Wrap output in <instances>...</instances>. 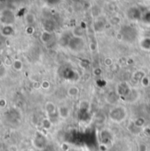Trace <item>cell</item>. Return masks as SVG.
Returning a JSON list of instances; mask_svg holds the SVG:
<instances>
[{"instance_id": "cell-3", "label": "cell", "mask_w": 150, "mask_h": 151, "mask_svg": "<svg viewBox=\"0 0 150 151\" xmlns=\"http://www.w3.org/2000/svg\"><path fill=\"white\" fill-rule=\"evenodd\" d=\"M1 22L3 26H12L15 22V16L13 12L9 9L3 11L1 13Z\"/></svg>"}, {"instance_id": "cell-20", "label": "cell", "mask_w": 150, "mask_h": 151, "mask_svg": "<svg viewBox=\"0 0 150 151\" xmlns=\"http://www.w3.org/2000/svg\"><path fill=\"white\" fill-rule=\"evenodd\" d=\"M104 64H105V66L111 68L112 66L114 65V63H113V60L111 57H106V58H105V60H104Z\"/></svg>"}, {"instance_id": "cell-19", "label": "cell", "mask_w": 150, "mask_h": 151, "mask_svg": "<svg viewBox=\"0 0 150 151\" xmlns=\"http://www.w3.org/2000/svg\"><path fill=\"white\" fill-rule=\"evenodd\" d=\"M51 86V83L49 81L47 80H43L41 83H40V87L42 90H48Z\"/></svg>"}, {"instance_id": "cell-9", "label": "cell", "mask_w": 150, "mask_h": 151, "mask_svg": "<svg viewBox=\"0 0 150 151\" xmlns=\"http://www.w3.org/2000/svg\"><path fill=\"white\" fill-rule=\"evenodd\" d=\"M14 33V29L12 26H3L1 29V34L4 36H11Z\"/></svg>"}, {"instance_id": "cell-4", "label": "cell", "mask_w": 150, "mask_h": 151, "mask_svg": "<svg viewBox=\"0 0 150 151\" xmlns=\"http://www.w3.org/2000/svg\"><path fill=\"white\" fill-rule=\"evenodd\" d=\"M33 144H34V147L35 149H37L39 150H44L47 147V138L42 134L37 133L35 134L34 138Z\"/></svg>"}, {"instance_id": "cell-24", "label": "cell", "mask_w": 150, "mask_h": 151, "mask_svg": "<svg viewBox=\"0 0 150 151\" xmlns=\"http://www.w3.org/2000/svg\"><path fill=\"white\" fill-rule=\"evenodd\" d=\"M93 74L95 76H100L102 74V70H101V69H99V68H96V69H94L93 70Z\"/></svg>"}, {"instance_id": "cell-27", "label": "cell", "mask_w": 150, "mask_h": 151, "mask_svg": "<svg viewBox=\"0 0 150 151\" xmlns=\"http://www.w3.org/2000/svg\"><path fill=\"white\" fill-rule=\"evenodd\" d=\"M90 51L91 52H94V51H96V49H97V45L95 44V43H90Z\"/></svg>"}, {"instance_id": "cell-5", "label": "cell", "mask_w": 150, "mask_h": 151, "mask_svg": "<svg viewBox=\"0 0 150 151\" xmlns=\"http://www.w3.org/2000/svg\"><path fill=\"white\" fill-rule=\"evenodd\" d=\"M58 113H59V116L61 119H67L68 118H70L71 112H70V107L67 105L62 104V105L58 106Z\"/></svg>"}, {"instance_id": "cell-6", "label": "cell", "mask_w": 150, "mask_h": 151, "mask_svg": "<svg viewBox=\"0 0 150 151\" xmlns=\"http://www.w3.org/2000/svg\"><path fill=\"white\" fill-rule=\"evenodd\" d=\"M146 76V73L144 70H136L135 72L133 73L132 77H131V83L133 84H137L139 83H141V79Z\"/></svg>"}, {"instance_id": "cell-30", "label": "cell", "mask_w": 150, "mask_h": 151, "mask_svg": "<svg viewBox=\"0 0 150 151\" xmlns=\"http://www.w3.org/2000/svg\"><path fill=\"white\" fill-rule=\"evenodd\" d=\"M134 63V61L133 60V59H128L127 61H126V64H128V65H132V64H133Z\"/></svg>"}, {"instance_id": "cell-14", "label": "cell", "mask_w": 150, "mask_h": 151, "mask_svg": "<svg viewBox=\"0 0 150 151\" xmlns=\"http://www.w3.org/2000/svg\"><path fill=\"white\" fill-rule=\"evenodd\" d=\"M73 36L76 38H83V35H84V31L83 28L81 27H75V28L72 31Z\"/></svg>"}, {"instance_id": "cell-13", "label": "cell", "mask_w": 150, "mask_h": 151, "mask_svg": "<svg viewBox=\"0 0 150 151\" xmlns=\"http://www.w3.org/2000/svg\"><path fill=\"white\" fill-rule=\"evenodd\" d=\"M25 19H26L27 24L29 27H32V25H34V24L35 23V21H36V17L34 16V14L28 12V13L26 14Z\"/></svg>"}, {"instance_id": "cell-25", "label": "cell", "mask_w": 150, "mask_h": 151, "mask_svg": "<svg viewBox=\"0 0 150 151\" xmlns=\"http://www.w3.org/2000/svg\"><path fill=\"white\" fill-rule=\"evenodd\" d=\"M8 151H19V148L16 145H11L8 148Z\"/></svg>"}, {"instance_id": "cell-21", "label": "cell", "mask_w": 150, "mask_h": 151, "mask_svg": "<svg viewBox=\"0 0 150 151\" xmlns=\"http://www.w3.org/2000/svg\"><path fill=\"white\" fill-rule=\"evenodd\" d=\"M6 68L7 67L4 63H2V65L0 67V76H1V78H4L5 76L7 75V69Z\"/></svg>"}, {"instance_id": "cell-11", "label": "cell", "mask_w": 150, "mask_h": 151, "mask_svg": "<svg viewBox=\"0 0 150 151\" xmlns=\"http://www.w3.org/2000/svg\"><path fill=\"white\" fill-rule=\"evenodd\" d=\"M53 125H54V123H53V122L51 121V119H48L47 117L43 118L42 120H41V126H42V127H43L45 130H50V129L52 128Z\"/></svg>"}, {"instance_id": "cell-17", "label": "cell", "mask_w": 150, "mask_h": 151, "mask_svg": "<svg viewBox=\"0 0 150 151\" xmlns=\"http://www.w3.org/2000/svg\"><path fill=\"white\" fill-rule=\"evenodd\" d=\"M141 84L143 86V87H148V86H149L150 84V78L148 76L146 75L142 79H141Z\"/></svg>"}, {"instance_id": "cell-15", "label": "cell", "mask_w": 150, "mask_h": 151, "mask_svg": "<svg viewBox=\"0 0 150 151\" xmlns=\"http://www.w3.org/2000/svg\"><path fill=\"white\" fill-rule=\"evenodd\" d=\"M141 47L143 49L150 50V38H144L141 40Z\"/></svg>"}, {"instance_id": "cell-26", "label": "cell", "mask_w": 150, "mask_h": 151, "mask_svg": "<svg viewBox=\"0 0 150 151\" xmlns=\"http://www.w3.org/2000/svg\"><path fill=\"white\" fill-rule=\"evenodd\" d=\"M143 133H144L146 135H149V136H150V127H143Z\"/></svg>"}, {"instance_id": "cell-22", "label": "cell", "mask_w": 150, "mask_h": 151, "mask_svg": "<svg viewBox=\"0 0 150 151\" xmlns=\"http://www.w3.org/2000/svg\"><path fill=\"white\" fill-rule=\"evenodd\" d=\"M12 63H13V61H11L9 57H6L5 59H4V62L3 63L6 67H10V66H11L12 65Z\"/></svg>"}, {"instance_id": "cell-16", "label": "cell", "mask_w": 150, "mask_h": 151, "mask_svg": "<svg viewBox=\"0 0 150 151\" xmlns=\"http://www.w3.org/2000/svg\"><path fill=\"white\" fill-rule=\"evenodd\" d=\"M133 123L136 127H138L139 128H141L145 125V119L142 118H137L133 120Z\"/></svg>"}, {"instance_id": "cell-29", "label": "cell", "mask_w": 150, "mask_h": 151, "mask_svg": "<svg viewBox=\"0 0 150 151\" xmlns=\"http://www.w3.org/2000/svg\"><path fill=\"white\" fill-rule=\"evenodd\" d=\"M27 33L28 35H32V34L34 33V27H28L27 28Z\"/></svg>"}, {"instance_id": "cell-12", "label": "cell", "mask_w": 150, "mask_h": 151, "mask_svg": "<svg viewBox=\"0 0 150 151\" xmlns=\"http://www.w3.org/2000/svg\"><path fill=\"white\" fill-rule=\"evenodd\" d=\"M11 67H12V69H13L14 70H16V71H21V70H23L24 65H23V63H22L21 60H19V59H15V60H13V63H12Z\"/></svg>"}, {"instance_id": "cell-8", "label": "cell", "mask_w": 150, "mask_h": 151, "mask_svg": "<svg viewBox=\"0 0 150 151\" xmlns=\"http://www.w3.org/2000/svg\"><path fill=\"white\" fill-rule=\"evenodd\" d=\"M52 34L51 32H48V31H46L44 30L42 33H41V35H40V40L44 43V44H47L49 43L51 40H52Z\"/></svg>"}, {"instance_id": "cell-28", "label": "cell", "mask_w": 150, "mask_h": 151, "mask_svg": "<svg viewBox=\"0 0 150 151\" xmlns=\"http://www.w3.org/2000/svg\"><path fill=\"white\" fill-rule=\"evenodd\" d=\"M33 86H34V88H35L36 90H37V89H41V87H40V83H39V82H34Z\"/></svg>"}, {"instance_id": "cell-23", "label": "cell", "mask_w": 150, "mask_h": 151, "mask_svg": "<svg viewBox=\"0 0 150 151\" xmlns=\"http://www.w3.org/2000/svg\"><path fill=\"white\" fill-rule=\"evenodd\" d=\"M6 104H7L6 99H4V98H1V99H0V107H1V108H4V107L6 106Z\"/></svg>"}, {"instance_id": "cell-2", "label": "cell", "mask_w": 150, "mask_h": 151, "mask_svg": "<svg viewBox=\"0 0 150 151\" xmlns=\"http://www.w3.org/2000/svg\"><path fill=\"white\" fill-rule=\"evenodd\" d=\"M45 110L47 113V117L51 119V121L55 124L57 122L60 118L58 113V106L52 101H47L45 105Z\"/></svg>"}, {"instance_id": "cell-7", "label": "cell", "mask_w": 150, "mask_h": 151, "mask_svg": "<svg viewBox=\"0 0 150 151\" xmlns=\"http://www.w3.org/2000/svg\"><path fill=\"white\" fill-rule=\"evenodd\" d=\"M79 93H80L79 88L75 85L70 86L67 90V95L71 99H76L79 96Z\"/></svg>"}, {"instance_id": "cell-18", "label": "cell", "mask_w": 150, "mask_h": 151, "mask_svg": "<svg viewBox=\"0 0 150 151\" xmlns=\"http://www.w3.org/2000/svg\"><path fill=\"white\" fill-rule=\"evenodd\" d=\"M110 23H111V25H113V26H117V25H118L119 23H120V18L118 17V16H113L112 17L111 19H110Z\"/></svg>"}, {"instance_id": "cell-10", "label": "cell", "mask_w": 150, "mask_h": 151, "mask_svg": "<svg viewBox=\"0 0 150 151\" xmlns=\"http://www.w3.org/2000/svg\"><path fill=\"white\" fill-rule=\"evenodd\" d=\"M129 11L133 12V13H131V12H127V13H128V18H129L131 20H137L138 19H140V17H141V12H139L138 9H136V8H131Z\"/></svg>"}, {"instance_id": "cell-1", "label": "cell", "mask_w": 150, "mask_h": 151, "mask_svg": "<svg viewBox=\"0 0 150 151\" xmlns=\"http://www.w3.org/2000/svg\"><path fill=\"white\" fill-rule=\"evenodd\" d=\"M109 118L113 123H122L127 118V110L124 106H115L111 109L109 113Z\"/></svg>"}]
</instances>
